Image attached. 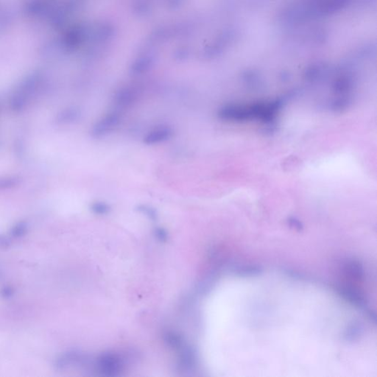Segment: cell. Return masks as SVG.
<instances>
[{
  "label": "cell",
  "mask_w": 377,
  "mask_h": 377,
  "mask_svg": "<svg viewBox=\"0 0 377 377\" xmlns=\"http://www.w3.org/2000/svg\"><path fill=\"white\" fill-rule=\"evenodd\" d=\"M342 286L343 295L356 305L365 304V294L362 290L364 269L359 262L348 260L342 267Z\"/></svg>",
  "instance_id": "6da1fadb"
},
{
  "label": "cell",
  "mask_w": 377,
  "mask_h": 377,
  "mask_svg": "<svg viewBox=\"0 0 377 377\" xmlns=\"http://www.w3.org/2000/svg\"><path fill=\"white\" fill-rule=\"evenodd\" d=\"M122 121V115L119 111L109 112L94 122L90 134L95 139L107 137L119 128Z\"/></svg>",
  "instance_id": "7a4b0ae2"
},
{
  "label": "cell",
  "mask_w": 377,
  "mask_h": 377,
  "mask_svg": "<svg viewBox=\"0 0 377 377\" xmlns=\"http://www.w3.org/2000/svg\"><path fill=\"white\" fill-rule=\"evenodd\" d=\"M174 130L170 125H161L147 132L143 137V143L148 146L164 143L173 138Z\"/></svg>",
  "instance_id": "3957f363"
},
{
  "label": "cell",
  "mask_w": 377,
  "mask_h": 377,
  "mask_svg": "<svg viewBox=\"0 0 377 377\" xmlns=\"http://www.w3.org/2000/svg\"><path fill=\"white\" fill-rule=\"evenodd\" d=\"M139 95V93L135 89L125 87L115 93L113 97V103L122 109L129 108L137 101Z\"/></svg>",
  "instance_id": "277c9868"
},
{
  "label": "cell",
  "mask_w": 377,
  "mask_h": 377,
  "mask_svg": "<svg viewBox=\"0 0 377 377\" xmlns=\"http://www.w3.org/2000/svg\"><path fill=\"white\" fill-rule=\"evenodd\" d=\"M100 367L102 370L108 374L114 373L119 368V362L118 359L111 356H106L100 360Z\"/></svg>",
  "instance_id": "5b68a950"
},
{
  "label": "cell",
  "mask_w": 377,
  "mask_h": 377,
  "mask_svg": "<svg viewBox=\"0 0 377 377\" xmlns=\"http://www.w3.org/2000/svg\"><path fill=\"white\" fill-rule=\"evenodd\" d=\"M91 210L93 213L98 215H107L111 211V207L104 201H94L91 204Z\"/></svg>",
  "instance_id": "8992f818"
},
{
  "label": "cell",
  "mask_w": 377,
  "mask_h": 377,
  "mask_svg": "<svg viewBox=\"0 0 377 377\" xmlns=\"http://www.w3.org/2000/svg\"><path fill=\"white\" fill-rule=\"evenodd\" d=\"M136 209H137L140 213L143 214V215H145V216L148 217V218H150L151 220L155 221V220L157 219L158 215H157L156 210H155L154 208L148 206V205H139V206H137V208H136Z\"/></svg>",
  "instance_id": "52a82bcc"
},
{
  "label": "cell",
  "mask_w": 377,
  "mask_h": 377,
  "mask_svg": "<svg viewBox=\"0 0 377 377\" xmlns=\"http://www.w3.org/2000/svg\"><path fill=\"white\" fill-rule=\"evenodd\" d=\"M155 232H156L157 237L161 239V240H164L167 238V233H166L164 230L161 229V228H158Z\"/></svg>",
  "instance_id": "ba28073f"
}]
</instances>
